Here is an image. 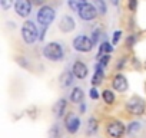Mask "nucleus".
Listing matches in <instances>:
<instances>
[{
    "instance_id": "obj_1",
    "label": "nucleus",
    "mask_w": 146,
    "mask_h": 138,
    "mask_svg": "<svg viewBox=\"0 0 146 138\" xmlns=\"http://www.w3.org/2000/svg\"><path fill=\"white\" fill-rule=\"evenodd\" d=\"M43 55L49 59V60H62L63 58V48L60 46V43L56 42H50L44 46L43 49Z\"/></svg>"
},
{
    "instance_id": "obj_2",
    "label": "nucleus",
    "mask_w": 146,
    "mask_h": 138,
    "mask_svg": "<svg viewBox=\"0 0 146 138\" xmlns=\"http://www.w3.org/2000/svg\"><path fill=\"white\" fill-rule=\"evenodd\" d=\"M37 35H39V32H37V27H36V25H35L33 22L29 20V22H26V23L22 26V36H23V39H25L26 43H33V42H36Z\"/></svg>"
},
{
    "instance_id": "obj_3",
    "label": "nucleus",
    "mask_w": 146,
    "mask_h": 138,
    "mask_svg": "<svg viewBox=\"0 0 146 138\" xmlns=\"http://www.w3.org/2000/svg\"><path fill=\"white\" fill-rule=\"evenodd\" d=\"M53 19H54V10L50 6H43L37 13V22L43 27H47L53 22Z\"/></svg>"
},
{
    "instance_id": "obj_4",
    "label": "nucleus",
    "mask_w": 146,
    "mask_h": 138,
    "mask_svg": "<svg viewBox=\"0 0 146 138\" xmlns=\"http://www.w3.org/2000/svg\"><path fill=\"white\" fill-rule=\"evenodd\" d=\"M126 108L133 115H142L145 112V101L139 96H133L132 99H129Z\"/></svg>"
},
{
    "instance_id": "obj_5",
    "label": "nucleus",
    "mask_w": 146,
    "mask_h": 138,
    "mask_svg": "<svg viewBox=\"0 0 146 138\" xmlns=\"http://www.w3.org/2000/svg\"><path fill=\"white\" fill-rule=\"evenodd\" d=\"M73 48L78 52H89L93 48V42H92V39H89L86 36H78L73 40Z\"/></svg>"
},
{
    "instance_id": "obj_6",
    "label": "nucleus",
    "mask_w": 146,
    "mask_h": 138,
    "mask_svg": "<svg viewBox=\"0 0 146 138\" xmlns=\"http://www.w3.org/2000/svg\"><path fill=\"white\" fill-rule=\"evenodd\" d=\"M15 10L19 16L22 17H26L30 15V10H32V3L30 0H16L15 3Z\"/></svg>"
},
{
    "instance_id": "obj_7",
    "label": "nucleus",
    "mask_w": 146,
    "mask_h": 138,
    "mask_svg": "<svg viewBox=\"0 0 146 138\" xmlns=\"http://www.w3.org/2000/svg\"><path fill=\"white\" fill-rule=\"evenodd\" d=\"M125 131H126V128L120 121H113L108 125V134L113 138H120L125 134Z\"/></svg>"
},
{
    "instance_id": "obj_8",
    "label": "nucleus",
    "mask_w": 146,
    "mask_h": 138,
    "mask_svg": "<svg viewBox=\"0 0 146 138\" xmlns=\"http://www.w3.org/2000/svg\"><path fill=\"white\" fill-rule=\"evenodd\" d=\"M79 16L83 19V20H93L96 16H98V10L95 7V5H90V3H86L82 10L79 12Z\"/></svg>"
},
{
    "instance_id": "obj_9",
    "label": "nucleus",
    "mask_w": 146,
    "mask_h": 138,
    "mask_svg": "<svg viewBox=\"0 0 146 138\" xmlns=\"http://www.w3.org/2000/svg\"><path fill=\"white\" fill-rule=\"evenodd\" d=\"M72 71H73V75H75L76 78H79V79H83V78L88 76V66L83 62H80V60L73 63Z\"/></svg>"
},
{
    "instance_id": "obj_10",
    "label": "nucleus",
    "mask_w": 146,
    "mask_h": 138,
    "mask_svg": "<svg viewBox=\"0 0 146 138\" xmlns=\"http://www.w3.org/2000/svg\"><path fill=\"white\" fill-rule=\"evenodd\" d=\"M79 127H80L79 118H78L76 115H73V114H69V117H67V119H66V128H67V131H69L70 134H75V132L79 129Z\"/></svg>"
},
{
    "instance_id": "obj_11",
    "label": "nucleus",
    "mask_w": 146,
    "mask_h": 138,
    "mask_svg": "<svg viewBox=\"0 0 146 138\" xmlns=\"http://www.w3.org/2000/svg\"><path fill=\"white\" fill-rule=\"evenodd\" d=\"M112 86L117 91V92H123V91H126L127 89V81H126V78L123 76V75H116L115 78H113V81H112Z\"/></svg>"
},
{
    "instance_id": "obj_12",
    "label": "nucleus",
    "mask_w": 146,
    "mask_h": 138,
    "mask_svg": "<svg viewBox=\"0 0 146 138\" xmlns=\"http://www.w3.org/2000/svg\"><path fill=\"white\" fill-rule=\"evenodd\" d=\"M59 27H60L62 32H70V30L75 29V20H73V17H70V16H64L60 20Z\"/></svg>"
},
{
    "instance_id": "obj_13",
    "label": "nucleus",
    "mask_w": 146,
    "mask_h": 138,
    "mask_svg": "<svg viewBox=\"0 0 146 138\" xmlns=\"http://www.w3.org/2000/svg\"><path fill=\"white\" fill-rule=\"evenodd\" d=\"M103 65L102 63H99L98 66H96V72H95V75H93V78H92V84L93 85H99L102 81H103V78H105V72H103Z\"/></svg>"
},
{
    "instance_id": "obj_14",
    "label": "nucleus",
    "mask_w": 146,
    "mask_h": 138,
    "mask_svg": "<svg viewBox=\"0 0 146 138\" xmlns=\"http://www.w3.org/2000/svg\"><path fill=\"white\" fill-rule=\"evenodd\" d=\"M67 5H69V7L73 10V12H80L82 10V7L86 5V0H67Z\"/></svg>"
},
{
    "instance_id": "obj_15",
    "label": "nucleus",
    "mask_w": 146,
    "mask_h": 138,
    "mask_svg": "<svg viewBox=\"0 0 146 138\" xmlns=\"http://www.w3.org/2000/svg\"><path fill=\"white\" fill-rule=\"evenodd\" d=\"M73 72H64L62 76H60V84H62V86H69V85H72L73 84Z\"/></svg>"
},
{
    "instance_id": "obj_16",
    "label": "nucleus",
    "mask_w": 146,
    "mask_h": 138,
    "mask_svg": "<svg viewBox=\"0 0 146 138\" xmlns=\"http://www.w3.org/2000/svg\"><path fill=\"white\" fill-rule=\"evenodd\" d=\"M64 108H66V101H64V99L57 101V102H56V105H54V108H53L54 115H56V117H62V115H63V112H64Z\"/></svg>"
},
{
    "instance_id": "obj_17",
    "label": "nucleus",
    "mask_w": 146,
    "mask_h": 138,
    "mask_svg": "<svg viewBox=\"0 0 146 138\" xmlns=\"http://www.w3.org/2000/svg\"><path fill=\"white\" fill-rule=\"evenodd\" d=\"M70 99L73 102H80L83 99V91H82V88H75V89H73V92L70 95Z\"/></svg>"
},
{
    "instance_id": "obj_18",
    "label": "nucleus",
    "mask_w": 146,
    "mask_h": 138,
    "mask_svg": "<svg viewBox=\"0 0 146 138\" xmlns=\"http://www.w3.org/2000/svg\"><path fill=\"white\" fill-rule=\"evenodd\" d=\"M95 7H96L98 13H100V15H105V13L108 12V7H106L105 0H95Z\"/></svg>"
},
{
    "instance_id": "obj_19",
    "label": "nucleus",
    "mask_w": 146,
    "mask_h": 138,
    "mask_svg": "<svg viewBox=\"0 0 146 138\" xmlns=\"http://www.w3.org/2000/svg\"><path fill=\"white\" fill-rule=\"evenodd\" d=\"M102 95H103V99H105L106 104H112L115 101V94L112 91H109V89H105Z\"/></svg>"
},
{
    "instance_id": "obj_20",
    "label": "nucleus",
    "mask_w": 146,
    "mask_h": 138,
    "mask_svg": "<svg viewBox=\"0 0 146 138\" xmlns=\"http://www.w3.org/2000/svg\"><path fill=\"white\" fill-rule=\"evenodd\" d=\"M88 129H89V132H95L98 129V121L95 118H90L88 121Z\"/></svg>"
},
{
    "instance_id": "obj_21",
    "label": "nucleus",
    "mask_w": 146,
    "mask_h": 138,
    "mask_svg": "<svg viewBox=\"0 0 146 138\" xmlns=\"http://www.w3.org/2000/svg\"><path fill=\"white\" fill-rule=\"evenodd\" d=\"M112 49H113V48L110 46V43L103 42V43H102V46H100V53H103V52H108V53H109V52H112Z\"/></svg>"
},
{
    "instance_id": "obj_22",
    "label": "nucleus",
    "mask_w": 146,
    "mask_h": 138,
    "mask_svg": "<svg viewBox=\"0 0 146 138\" xmlns=\"http://www.w3.org/2000/svg\"><path fill=\"white\" fill-rule=\"evenodd\" d=\"M13 3V0H0V5H2V9L3 10H7Z\"/></svg>"
},
{
    "instance_id": "obj_23",
    "label": "nucleus",
    "mask_w": 146,
    "mask_h": 138,
    "mask_svg": "<svg viewBox=\"0 0 146 138\" xmlns=\"http://www.w3.org/2000/svg\"><path fill=\"white\" fill-rule=\"evenodd\" d=\"M139 127H140V124H139V122H132V124L126 128V131H127V132H133V131L139 129Z\"/></svg>"
},
{
    "instance_id": "obj_24",
    "label": "nucleus",
    "mask_w": 146,
    "mask_h": 138,
    "mask_svg": "<svg viewBox=\"0 0 146 138\" xmlns=\"http://www.w3.org/2000/svg\"><path fill=\"white\" fill-rule=\"evenodd\" d=\"M120 35H122V32H120V30H116V32L113 33V38H112V43H113V45H116V43L119 42Z\"/></svg>"
},
{
    "instance_id": "obj_25",
    "label": "nucleus",
    "mask_w": 146,
    "mask_h": 138,
    "mask_svg": "<svg viewBox=\"0 0 146 138\" xmlns=\"http://www.w3.org/2000/svg\"><path fill=\"white\" fill-rule=\"evenodd\" d=\"M98 39H99V30L96 29V30H93V33H92V42H93V45L98 42Z\"/></svg>"
},
{
    "instance_id": "obj_26",
    "label": "nucleus",
    "mask_w": 146,
    "mask_h": 138,
    "mask_svg": "<svg viewBox=\"0 0 146 138\" xmlns=\"http://www.w3.org/2000/svg\"><path fill=\"white\" fill-rule=\"evenodd\" d=\"M89 95H90V98H92V99H98V98H99V94H98V91H96L95 88H92V89H90Z\"/></svg>"
},
{
    "instance_id": "obj_27",
    "label": "nucleus",
    "mask_w": 146,
    "mask_h": 138,
    "mask_svg": "<svg viewBox=\"0 0 146 138\" xmlns=\"http://www.w3.org/2000/svg\"><path fill=\"white\" fill-rule=\"evenodd\" d=\"M136 3H137V0H129V9L135 10L136 9Z\"/></svg>"
},
{
    "instance_id": "obj_28",
    "label": "nucleus",
    "mask_w": 146,
    "mask_h": 138,
    "mask_svg": "<svg viewBox=\"0 0 146 138\" xmlns=\"http://www.w3.org/2000/svg\"><path fill=\"white\" fill-rule=\"evenodd\" d=\"M108 62H109V55H105V56H103V58L100 59V63H102V65L105 66V65H106Z\"/></svg>"
},
{
    "instance_id": "obj_29",
    "label": "nucleus",
    "mask_w": 146,
    "mask_h": 138,
    "mask_svg": "<svg viewBox=\"0 0 146 138\" xmlns=\"http://www.w3.org/2000/svg\"><path fill=\"white\" fill-rule=\"evenodd\" d=\"M133 40H135L133 38H129V40H127V43H129V46H132V45H133Z\"/></svg>"
},
{
    "instance_id": "obj_30",
    "label": "nucleus",
    "mask_w": 146,
    "mask_h": 138,
    "mask_svg": "<svg viewBox=\"0 0 146 138\" xmlns=\"http://www.w3.org/2000/svg\"><path fill=\"white\" fill-rule=\"evenodd\" d=\"M110 2H112V5H115V6L119 5V0H110Z\"/></svg>"
},
{
    "instance_id": "obj_31",
    "label": "nucleus",
    "mask_w": 146,
    "mask_h": 138,
    "mask_svg": "<svg viewBox=\"0 0 146 138\" xmlns=\"http://www.w3.org/2000/svg\"><path fill=\"white\" fill-rule=\"evenodd\" d=\"M35 2H36V3H42V0H35Z\"/></svg>"
}]
</instances>
